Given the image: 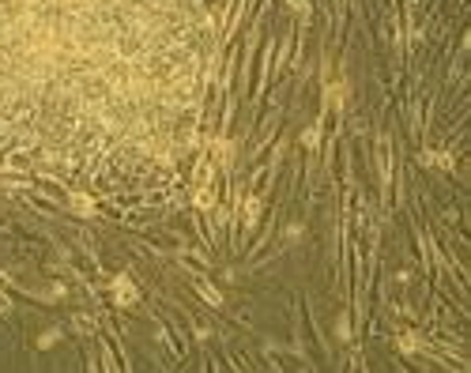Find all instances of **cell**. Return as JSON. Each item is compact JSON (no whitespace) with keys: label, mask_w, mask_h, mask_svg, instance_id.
<instances>
[{"label":"cell","mask_w":471,"mask_h":373,"mask_svg":"<svg viewBox=\"0 0 471 373\" xmlns=\"http://www.w3.org/2000/svg\"><path fill=\"white\" fill-rule=\"evenodd\" d=\"M113 290H117V302L121 305H132V302H136V286L128 283V275H117V279H113Z\"/></svg>","instance_id":"6da1fadb"},{"label":"cell","mask_w":471,"mask_h":373,"mask_svg":"<svg viewBox=\"0 0 471 373\" xmlns=\"http://www.w3.org/2000/svg\"><path fill=\"white\" fill-rule=\"evenodd\" d=\"M196 290H200V294H204V298H207L211 305H223V298H219V294H215V290H211V286H207V283H196Z\"/></svg>","instance_id":"7a4b0ae2"},{"label":"cell","mask_w":471,"mask_h":373,"mask_svg":"<svg viewBox=\"0 0 471 373\" xmlns=\"http://www.w3.org/2000/svg\"><path fill=\"white\" fill-rule=\"evenodd\" d=\"M75 207H80L83 215H94V211H91V200H87V196H75Z\"/></svg>","instance_id":"277c9868"},{"label":"cell","mask_w":471,"mask_h":373,"mask_svg":"<svg viewBox=\"0 0 471 373\" xmlns=\"http://www.w3.org/2000/svg\"><path fill=\"white\" fill-rule=\"evenodd\" d=\"M291 8H294V12H298V15H302V19H305V15H309V4H305V0H291Z\"/></svg>","instance_id":"5b68a950"},{"label":"cell","mask_w":471,"mask_h":373,"mask_svg":"<svg viewBox=\"0 0 471 373\" xmlns=\"http://www.w3.org/2000/svg\"><path fill=\"white\" fill-rule=\"evenodd\" d=\"M256 215H260V204H256V200H249V204H245V223L253 226V223H256Z\"/></svg>","instance_id":"3957f363"}]
</instances>
